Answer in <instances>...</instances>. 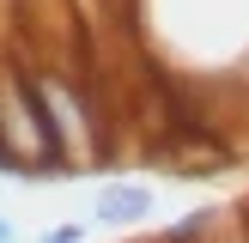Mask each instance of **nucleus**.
I'll list each match as a JSON object with an SVG mask.
<instances>
[{
    "label": "nucleus",
    "mask_w": 249,
    "mask_h": 243,
    "mask_svg": "<svg viewBox=\"0 0 249 243\" xmlns=\"http://www.w3.org/2000/svg\"><path fill=\"white\" fill-rule=\"evenodd\" d=\"M36 243H79V231H73V225H61V231H43Z\"/></svg>",
    "instance_id": "2"
},
{
    "label": "nucleus",
    "mask_w": 249,
    "mask_h": 243,
    "mask_svg": "<svg viewBox=\"0 0 249 243\" xmlns=\"http://www.w3.org/2000/svg\"><path fill=\"white\" fill-rule=\"evenodd\" d=\"M104 225H134V219H146L152 213V194L146 189H134V182H109L104 194H97V207H91Z\"/></svg>",
    "instance_id": "1"
},
{
    "label": "nucleus",
    "mask_w": 249,
    "mask_h": 243,
    "mask_svg": "<svg viewBox=\"0 0 249 243\" xmlns=\"http://www.w3.org/2000/svg\"><path fill=\"white\" fill-rule=\"evenodd\" d=\"M0 243H12V219L6 213H0Z\"/></svg>",
    "instance_id": "3"
}]
</instances>
